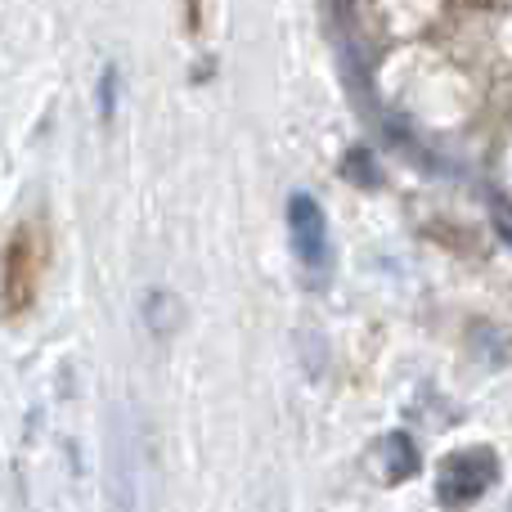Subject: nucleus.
I'll return each instance as SVG.
<instances>
[{
	"label": "nucleus",
	"instance_id": "1",
	"mask_svg": "<svg viewBox=\"0 0 512 512\" xmlns=\"http://www.w3.org/2000/svg\"><path fill=\"white\" fill-rule=\"evenodd\" d=\"M499 463L490 450H463V454H450V459L441 463V477H436V495H441V504H472V499H481L490 490V481H495Z\"/></svg>",
	"mask_w": 512,
	"mask_h": 512
},
{
	"label": "nucleus",
	"instance_id": "2",
	"mask_svg": "<svg viewBox=\"0 0 512 512\" xmlns=\"http://www.w3.org/2000/svg\"><path fill=\"white\" fill-rule=\"evenodd\" d=\"M288 234H292V248L306 265H319L328 252V225H324V212L310 194H292L288 203Z\"/></svg>",
	"mask_w": 512,
	"mask_h": 512
},
{
	"label": "nucleus",
	"instance_id": "3",
	"mask_svg": "<svg viewBox=\"0 0 512 512\" xmlns=\"http://www.w3.org/2000/svg\"><path fill=\"white\" fill-rule=\"evenodd\" d=\"M108 495H113V512H131L135 486H131V445L113 414V441H108Z\"/></svg>",
	"mask_w": 512,
	"mask_h": 512
},
{
	"label": "nucleus",
	"instance_id": "4",
	"mask_svg": "<svg viewBox=\"0 0 512 512\" xmlns=\"http://www.w3.org/2000/svg\"><path fill=\"white\" fill-rule=\"evenodd\" d=\"M378 450H382V459H387V468H382V477L387 481H405V477H414L418 472V450H414V441H409L405 432H391Z\"/></svg>",
	"mask_w": 512,
	"mask_h": 512
},
{
	"label": "nucleus",
	"instance_id": "5",
	"mask_svg": "<svg viewBox=\"0 0 512 512\" xmlns=\"http://www.w3.org/2000/svg\"><path fill=\"white\" fill-rule=\"evenodd\" d=\"M468 342L477 346V355H481V360H490V364H504L512 355V337L504 333V328L486 324V319H477V324L468 328Z\"/></svg>",
	"mask_w": 512,
	"mask_h": 512
},
{
	"label": "nucleus",
	"instance_id": "6",
	"mask_svg": "<svg viewBox=\"0 0 512 512\" xmlns=\"http://www.w3.org/2000/svg\"><path fill=\"white\" fill-rule=\"evenodd\" d=\"M144 315H149L153 333H171V328L180 324V315H185V306H180L176 292H149V301H144Z\"/></svg>",
	"mask_w": 512,
	"mask_h": 512
},
{
	"label": "nucleus",
	"instance_id": "7",
	"mask_svg": "<svg viewBox=\"0 0 512 512\" xmlns=\"http://www.w3.org/2000/svg\"><path fill=\"white\" fill-rule=\"evenodd\" d=\"M346 180H360V185H378V167H373V153L369 149H351L342 158Z\"/></svg>",
	"mask_w": 512,
	"mask_h": 512
},
{
	"label": "nucleus",
	"instance_id": "8",
	"mask_svg": "<svg viewBox=\"0 0 512 512\" xmlns=\"http://www.w3.org/2000/svg\"><path fill=\"white\" fill-rule=\"evenodd\" d=\"M99 108H104V117H113V108H117V68H104V77H99Z\"/></svg>",
	"mask_w": 512,
	"mask_h": 512
},
{
	"label": "nucleus",
	"instance_id": "9",
	"mask_svg": "<svg viewBox=\"0 0 512 512\" xmlns=\"http://www.w3.org/2000/svg\"><path fill=\"white\" fill-rule=\"evenodd\" d=\"M495 225H499V234H504V239L512 243V216H508V212H499V221H495Z\"/></svg>",
	"mask_w": 512,
	"mask_h": 512
}]
</instances>
